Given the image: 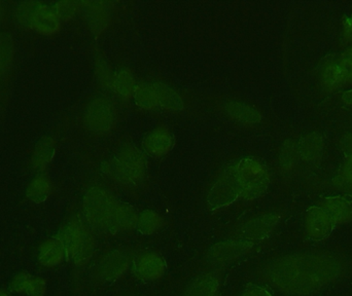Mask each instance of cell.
I'll return each instance as SVG.
<instances>
[{"mask_svg": "<svg viewBox=\"0 0 352 296\" xmlns=\"http://www.w3.org/2000/svg\"><path fill=\"white\" fill-rule=\"evenodd\" d=\"M333 223H343L349 220L351 215V205L343 198H329L322 207Z\"/></svg>", "mask_w": 352, "mask_h": 296, "instance_id": "obj_11", "label": "cell"}, {"mask_svg": "<svg viewBox=\"0 0 352 296\" xmlns=\"http://www.w3.org/2000/svg\"><path fill=\"white\" fill-rule=\"evenodd\" d=\"M252 247V243L248 241H242V240L225 242V243H219L213 246L209 250L207 258L212 264H225L243 255Z\"/></svg>", "mask_w": 352, "mask_h": 296, "instance_id": "obj_5", "label": "cell"}, {"mask_svg": "<svg viewBox=\"0 0 352 296\" xmlns=\"http://www.w3.org/2000/svg\"><path fill=\"white\" fill-rule=\"evenodd\" d=\"M129 266V258L122 251H113L101 260L98 275L105 281H116L123 276Z\"/></svg>", "mask_w": 352, "mask_h": 296, "instance_id": "obj_6", "label": "cell"}, {"mask_svg": "<svg viewBox=\"0 0 352 296\" xmlns=\"http://www.w3.org/2000/svg\"><path fill=\"white\" fill-rule=\"evenodd\" d=\"M219 280L211 274L197 277L186 289L184 296H219Z\"/></svg>", "mask_w": 352, "mask_h": 296, "instance_id": "obj_10", "label": "cell"}, {"mask_svg": "<svg viewBox=\"0 0 352 296\" xmlns=\"http://www.w3.org/2000/svg\"><path fill=\"white\" fill-rule=\"evenodd\" d=\"M165 271H166V262H165L164 258L159 254H144L134 262V274L140 280H159L162 278Z\"/></svg>", "mask_w": 352, "mask_h": 296, "instance_id": "obj_4", "label": "cell"}, {"mask_svg": "<svg viewBox=\"0 0 352 296\" xmlns=\"http://www.w3.org/2000/svg\"><path fill=\"white\" fill-rule=\"evenodd\" d=\"M277 223V217L274 215H266L248 223L240 231L241 237L245 238L246 241L262 240L268 236Z\"/></svg>", "mask_w": 352, "mask_h": 296, "instance_id": "obj_9", "label": "cell"}, {"mask_svg": "<svg viewBox=\"0 0 352 296\" xmlns=\"http://www.w3.org/2000/svg\"><path fill=\"white\" fill-rule=\"evenodd\" d=\"M342 264L330 254H297L274 260L265 276L273 286L291 295H309L338 278Z\"/></svg>", "mask_w": 352, "mask_h": 296, "instance_id": "obj_1", "label": "cell"}, {"mask_svg": "<svg viewBox=\"0 0 352 296\" xmlns=\"http://www.w3.org/2000/svg\"><path fill=\"white\" fill-rule=\"evenodd\" d=\"M0 16H1V8H0Z\"/></svg>", "mask_w": 352, "mask_h": 296, "instance_id": "obj_23", "label": "cell"}, {"mask_svg": "<svg viewBox=\"0 0 352 296\" xmlns=\"http://www.w3.org/2000/svg\"><path fill=\"white\" fill-rule=\"evenodd\" d=\"M45 291H47V282L45 279L33 277L25 295L27 296H45Z\"/></svg>", "mask_w": 352, "mask_h": 296, "instance_id": "obj_18", "label": "cell"}, {"mask_svg": "<svg viewBox=\"0 0 352 296\" xmlns=\"http://www.w3.org/2000/svg\"><path fill=\"white\" fill-rule=\"evenodd\" d=\"M12 45L10 35H0V69L6 67L12 59Z\"/></svg>", "mask_w": 352, "mask_h": 296, "instance_id": "obj_16", "label": "cell"}, {"mask_svg": "<svg viewBox=\"0 0 352 296\" xmlns=\"http://www.w3.org/2000/svg\"><path fill=\"white\" fill-rule=\"evenodd\" d=\"M302 155L304 159L308 161H314L320 155L322 151V140L318 135L308 136L306 139L302 142Z\"/></svg>", "mask_w": 352, "mask_h": 296, "instance_id": "obj_14", "label": "cell"}, {"mask_svg": "<svg viewBox=\"0 0 352 296\" xmlns=\"http://www.w3.org/2000/svg\"><path fill=\"white\" fill-rule=\"evenodd\" d=\"M343 98H344V101H346L347 103L352 104V91L347 92L346 94L343 96Z\"/></svg>", "mask_w": 352, "mask_h": 296, "instance_id": "obj_22", "label": "cell"}, {"mask_svg": "<svg viewBox=\"0 0 352 296\" xmlns=\"http://www.w3.org/2000/svg\"><path fill=\"white\" fill-rule=\"evenodd\" d=\"M66 256L76 266H85L94 253V240L90 231L80 223H72L66 227L62 237Z\"/></svg>", "mask_w": 352, "mask_h": 296, "instance_id": "obj_3", "label": "cell"}, {"mask_svg": "<svg viewBox=\"0 0 352 296\" xmlns=\"http://www.w3.org/2000/svg\"><path fill=\"white\" fill-rule=\"evenodd\" d=\"M50 192H51V186H50L49 180L45 179V177H38L31 182L27 194L34 202L41 203L47 200Z\"/></svg>", "mask_w": 352, "mask_h": 296, "instance_id": "obj_13", "label": "cell"}, {"mask_svg": "<svg viewBox=\"0 0 352 296\" xmlns=\"http://www.w3.org/2000/svg\"><path fill=\"white\" fill-rule=\"evenodd\" d=\"M31 23L39 32L53 33L57 30L58 19L49 8H38L33 12Z\"/></svg>", "mask_w": 352, "mask_h": 296, "instance_id": "obj_12", "label": "cell"}, {"mask_svg": "<svg viewBox=\"0 0 352 296\" xmlns=\"http://www.w3.org/2000/svg\"><path fill=\"white\" fill-rule=\"evenodd\" d=\"M332 219L322 207H312L307 213V233L314 240H322L330 235L333 227Z\"/></svg>", "mask_w": 352, "mask_h": 296, "instance_id": "obj_7", "label": "cell"}, {"mask_svg": "<svg viewBox=\"0 0 352 296\" xmlns=\"http://www.w3.org/2000/svg\"><path fill=\"white\" fill-rule=\"evenodd\" d=\"M344 178L347 182L352 183V157L345 163Z\"/></svg>", "mask_w": 352, "mask_h": 296, "instance_id": "obj_21", "label": "cell"}, {"mask_svg": "<svg viewBox=\"0 0 352 296\" xmlns=\"http://www.w3.org/2000/svg\"><path fill=\"white\" fill-rule=\"evenodd\" d=\"M50 155V148L47 144H41V148H37L36 153H35V159H37L36 166L38 167H43L45 161H47V157Z\"/></svg>", "mask_w": 352, "mask_h": 296, "instance_id": "obj_20", "label": "cell"}, {"mask_svg": "<svg viewBox=\"0 0 352 296\" xmlns=\"http://www.w3.org/2000/svg\"><path fill=\"white\" fill-rule=\"evenodd\" d=\"M351 215H352V206H351Z\"/></svg>", "mask_w": 352, "mask_h": 296, "instance_id": "obj_24", "label": "cell"}, {"mask_svg": "<svg viewBox=\"0 0 352 296\" xmlns=\"http://www.w3.org/2000/svg\"><path fill=\"white\" fill-rule=\"evenodd\" d=\"M32 278L33 276H31L28 273H19V274H16V276L12 278V280L10 281V291L16 293H26L27 288H28Z\"/></svg>", "mask_w": 352, "mask_h": 296, "instance_id": "obj_17", "label": "cell"}, {"mask_svg": "<svg viewBox=\"0 0 352 296\" xmlns=\"http://www.w3.org/2000/svg\"><path fill=\"white\" fill-rule=\"evenodd\" d=\"M239 296H273L272 293L265 288V287L258 286V285H250L248 288L244 289L243 293Z\"/></svg>", "mask_w": 352, "mask_h": 296, "instance_id": "obj_19", "label": "cell"}, {"mask_svg": "<svg viewBox=\"0 0 352 296\" xmlns=\"http://www.w3.org/2000/svg\"><path fill=\"white\" fill-rule=\"evenodd\" d=\"M161 219L156 213L146 212L140 220V229L144 234H152L160 227Z\"/></svg>", "mask_w": 352, "mask_h": 296, "instance_id": "obj_15", "label": "cell"}, {"mask_svg": "<svg viewBox=\"0 0 352 296\" xmlns=\"http://www.w3.org/2000/svg\"><path fill=\"white\" fill-rule=\"evenodd\" d=\"M119 208L115 200L102 190H91L85 198L87 216L97 229H116Z\"/></svg>", "mask_w": 352, "mask_h": 296, "instance_id": "obj_2", "label": "cell"}, {"mask_svg": "<svg viewBox=\"0 0 352 296\" xmlns=\"http://www.w3.org/2000/svg\"><path fill=\"white\" fill-rule=\"evenodd\" d=\"M66 256L65 247L61 239H50L41 244L38 250L41 264L52 268L63 262Z\"/></svg>", "mask_w": 352, "mask_h": 296, "instance_id": "obj_8", "label": "cell"}]
</instances>
